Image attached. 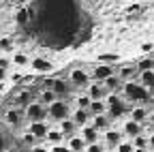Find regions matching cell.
<instances>
[{
  "mask_svg": "<svg viewBox=\"0 0 154 152\" xmlns=\"http://www.w3.org/2000/svg\"><path fill=\"white\" fill-rule=\"evenodd\" d=\"M45 88H49L58 99H60V97H66V94H69V86H66L64 79H47V82H45Z\"/></svg>",
  "mask_w": 154,
  "mask_h": 152,
  "instance_id": "277c9868",
  "label": "cell"
},
{
  "mask_svg": "<svg viewBox=\"0 0 154 152\" xmlns=\"http://www.w3.org/2000/svg\"><path fill=\"white\" fill-rule=\"evenodd\" d=\"M69 111H71V107L64 101H60V99H56L54 103L47 105V116L54 118V120H58V122L64 120V118H69Z\"/></svg>",
  "mask_w": 154,
  "mask_h": 152,
  "instance_id": "3957f363",
  "label": "cell"
},
{
  "mask_svg": "<svg viewBox=\"0 0 154 152\" xmlns=\"http://www.w3.org/2000/svg\"><path fill=\"white\" fill-rule=\"evenodd\" d=\"M118 60H120L118 54H99V62L101 64H113V62H118Z\"/></svg>",
  "mask_w": 154,
  "mask_h": 152,
  "instance_id": "4316f807",
  "label": "cell"
},
{
  "mask_svg": "<svg viewBox=\"0 0 154 152\" xmlns=\"http://www.w3.org/2000/svg\"><path fill=\"white\" fill-rule=\"evenodd\" d=\"M0 51H13L11 36H0Z\"/></svg>",
  "mask_w": 154,
  "mask_h": 152,
  "instance_id": "4dcf8cb0",
  "label": "cell"
},
{
  "mask_svg": "<svg viewBox=\"0 0 154 152\" xmlns=\"http://www.w3.org/2000/svg\"><path fill=\"white\" fill-rule=\"evenodd\" d=\"M105 152H107V150H105Z\"/></svg>",
  "mask_w": 154,
  "mask_h": 152,
  "instance_id": "7dc6e473",
  "label": "cell"
},
{
  "mask_svg": "<svg viewBox=\"0 0 154 152\" xmlns=\"http://www.w3.org/2000/svg\"><path fill=\"white\" fill-rule=\"evenodd\" d=\"M86 88H88V97H90V101H101V99L107 97V90H105V86H103L101 82H92V84H88Z\"/></svg>",
  "mask_w": 154,
  "mask_h": 152,
  "instance_id": "ba28073f",
  "label": "cell"
},
{
  "mask_svg": "<svg viewBox=\"0 0 154 152\" xmlns=\"http://www.w3.org/2000/svg\"><path fill=\"white\" fill-rule=\"evenodd\" d=\"M71 120H73L77 126H84V124H88V122H90V113H88V109H75Z\"/></svg>",
  "mask_w": 154,
  "mask_h": 152,
  "instance_id": "ac0fdd59",
  "label": "cell"
},
{
  "mask_svg": "<svg viewBox=\"0 0 154 152\" xmlns=\"http://www.w3.org/2000/svg\"><path fill=\"white\" fill-rule=\"evenodd\" d=\"M0 103H2V92H0Z\"/></svg>",
  "mask_w": 154,
  "mask_h": 152,
  "instance_id": "bcb514c9",
  "label": "cell"
},
{
  "mask_svg": "<svg viewBox=\"0 0 154 152\" xmlns=\"http://www.w3.org/2000/svg\"><path fill=\"white\" fill-rule=\"evenodd\" d=\"M113 150H116V152H133V144H131V141H120Z\"/></svg>",
  "mask_w": 154,
  "mask_h": 152,
  "instance_id": "836d02e7",
  "label": "cell"
},
{
  "mask_svg": "<svg viewBox=\"0 0 154 152\" xmlns=\"http://www.w3.org/2000/svg\"><path fill=\"white\" fill-rule=\"evenodd\" d=\"M45 139H47L51 146H58V144H62L64 135L60 133V129H58V131H54V129H47V135H45Z\"/></svg>",
  "mask_w": 154,
  "mask_h": 152,
  "instance_id": "cb8c5ba5",
  "label": "cell"
},
{
  "mask_svg": "<svg viewBox=\"0 0 154 152\" xmlns=\"http://www.w3.org/2000/svg\"><path fill=\"white\" fill-rule=\"evenodd\" d=\"M135 67H137V71H139V73H141V71H154V58H152V56H148V58L139 60Z\"/></svg>",
  "mask_w": 154,
  "mask_h": 152,
  "instance_id": "484cf974",
  "label": "cell"
},
{
  "mask_svg": "<svg viewBox=\"0 0 154 152\" xmlns=\"http://www.w3.org/2000/svg\"><path fill=\"white\" fill-rule=\"evenodd\" d=\"M131 144H133V148H146L148 150V137H143V135H135L131 139Z\"/></svg>",
  "mask_w": 154,
  "mask_h": 152,
  "instance_id": "f546056e",
  "label": "cell"
},
{
  "mask_svg": "<svg viewBox=\"0 0 154 152\" xmlns=\"http://www.w3.org/2000/svg\"><path fill=\"white\" fill-rule=\"evenodd\" d=\"M71 152H84V148H86V144H84V139L79 137V135H71L69 137V146H66Z\"/></svg>",
  "mask_w": 154,
  "mask_h": 152,
  "instance_id": "7402d4cb",
  "label": "cell"
},
{
  "mask_svg": "<svg viewBox=\"0 0 154 152\" xmlns=\"http://www.w3.org/2000/svg\"><path fill=\"white\" fill-rule=\"evenodd\" d=\"M71 84L77 88H86L90 84V73H86L84 69H75L71 71Z\"/></svg>",
  "mask_w": 154,
  "mask_h": 152,
  "instance_id": "52a82bcc",
  "label": "cell"
},
{
  "mask_svg": "<svg viewBox=\"0 0 154 152\" xmlns=\"http://www.w3.org/2000/svg\"><path fill=\"white\" fill-rule=\"evenodd\" d=\"M47 122H30V135L34 137V139H45V135H47Z\"/></svg>",
  "mask_w": 154,
  "mask_h": 152,
  "instance_id": "4fadbf2b",
  "label": "cell"
},
{
  "mask_svg": "<svg viewBox=\"0 0 154 152\" xmlns=\"http://www.w3.org/2000/svg\"><path fill=\"white\" fill-rule=\"evenodd\" d=\"M7 75H9V69H0V82H5Z\"/></svg>",
  "mask_w": 154,
  "mask_h": 152,
  "instance_id": "74e56055",
  "label": "cell"
},
{
  "mask_svg": "<svg viewBox=\"0 0 154 152\" xmlns=\"http://www.w3.org/2000/svg\"><path fill=\"white\" fill-rule=\"evenodd\" d=\"M101 84L105 86V90H107V92H116V90H120V88H122V82L118 79V75H116V73H113V75H109L107 79H103Z\"/></svg>",
  "mask_w": 154,
  "mask_h": 152,
  "instance_id": "e0dca14e",
  "label": "cell"
},
{
  "mask_svg": "<svg viewBox=\"0 0 154 152\" xmlns=\"http://www.w3.org/2000/svg\"><path fill=\"white\" fill-rule=\"evenodd\" d=\"M133 152H148L146 148H133Z\"/></svg>",
  "mask_w": 154,
  "mask_h": 152,
  "instance_id": "b9f144b4",
  "label": "cell"
},
{
  "mask_svg": "<svg viewBox=\"0 0 154 152\" xmlns=\"http://www.w3.org/2000/svg\"><path fill=\"white\" fill-rule=\"evenodd\" d=\"M141 131H143V124L141 122H135V120H126L124 122V129H122V135L126 137H135V135H141Z\"/></svg>",
  "mask_w": 154,
  "mask_h": 152,
  "instance_id": "7c38bea8",
  "label": "cell"
},
{
  "mask_svg": "<svg viewBox=\"0 0 154 152\" xmlns=\"http://www.w3.org/2000/svg\"><path fill=\"white\" fill-rule=\"evenodd\" d=\"M30 103H32V94H30L28 90L19 92V94H17V99H15V105H22V107H28Z\"/></svg>",
  "mask_w": 154,
  "mask_h": 152,
  "instance_id": "d4e9b609",
  "label": "cell"
},
{
  "mask_svg": "<svg viewBox=\"0 0 154 152\" xmlns=\"http://www.w3.org/2000/svg\"><path fill=\"white\" fill-rule=\"evenodd\" d=\"M107 111V105H105V101L101 99V101H90V105H88V113L90 116H99V113H105Z\"/></svg>",
  "mask_w": 154,
  "mask_h": 152,
  "instance_id": "44dd1931",
  "label": "cell"
},
{
  "mask_svg": "<svg viewBox=\"0 0 154 152\" xmlns=\"http://www.w3.org/2000/svg\"><path fill=\"white\" fill-rule=\"evenodd\" d=\"M90 126L92 129H96V131H107L109 126H111V118L107 116V113H99V116H92V122H90Z\"/></svg>",
  "mask_w": 154,
  "mask_h": 152,
  "instance_id": "8fae6325",
  "label": "cell"
},
{
  "mask_svg": "<svg viewBox=\"0 0 154 152\" xmlns=\"http://www.w3.org/2000/svg\"><path fill=\"white\" fill-rule=\"evenodd\" d=\"M148 148H152V150H154V135H150V137H148Z\"/></svg>",
  "mask_w": 154,
  "mask_h": 152,
  "instance_id": "ab89813d",
  "label": "cell"
},
{
  "mask_svg": "<svg viewBox=\"0 0 154 152\" xmlns=\"http://www.w3.org/2000/svg\"><path fill=\"white\" fill-rule=\"evenodd\" d=\"M22 79V73H11V82H19Z\"/></svg>",
  "mask_w": 154,
  "mask_h": 152,
  "instance_id": "f35d334b",
  "label": "cell"
},
{
  "mask_svg": "<svg viewBox=\"0 0 154 152\" xmlns=\"http://www.w3.org/2000/svg\"><path fill=\"white\" fill-rule=\"evenodd\" d=\"M75 131H77V124L71 120V118H64V120H60V133L64 137H71V135H75Z\"/></svg>",
  "mask_w": 154,
  "mask_h": 152,
  "instance_id": "d6986e66",
  "label": "cell"
},
{
  "mask_svg": "<svg viewBox=\"0 0 154 152\" xmlns=\"http://www.w3.org/2000/svg\"><path fill=\"white\" fill-rule=\"evenodd\" d=\"M28 17H30V9H22V11H17L15 22H17L19 26H26V24H28Z\"/></svg>",
  "mask_w": 154,
  "mask_h": 152,
  "instance_id": "f1b7e54d",
  "label": "cell"
},
{
  "mask_svg": "<svg viewBox=\"0 0 154 152\" xmlns=\"http://www.w3.org/2000/svg\"><path fill=\"white\" fill-rule=\"evenodd\" d=\"M5 90H7V84H5V82H0V92H5Z\"/></svg>",
  "mask_w": 154,
  "mask_h": 152,
  "instance_id": "60d3db41",
  "label": "cell"
},
{
  "mask_svg": "<svg viewBox=\"0 0 154 152\" xmlns=\"http://www.w3.org/2000/svg\"><path fill=\"white\" fill-rule=\"evenodd\" d=\"M116 71H113V67L111 64H96L94 69H92V73H90V77H94V82H103V79H107L109 75H113Z\"/></svg>",
  "mask_w": 154,
  "mask_h": 152,
  "instance_id": "5b68a950",
  "label": "cell"
},
{
  "mask_svg": "<svg viewBox=\"0 0 154 152\" xmlns=\"http://www.w3.org/2000/svg\"><path fill=\"white\" fill-rule=\"evenodd\" d=\"M122 141V133L120 131H116V129H107V131H103V146H107V148H116Z\"/></svg>",
  "mask_w": 154,
  "mask_h": 152,
  "instance_id": "8992f818",
  "label": "cell"
},
{
  "mask_svg": "<svg viewBox=\"0 0 154 152\" xmlns=\"http://www.w3.org/2000/svg\"><path fill=\"white\" fill-rule=\"evenodd\" d=\"M152 49H154V43H143V45H141V51H146V54L152 51Z\"/></svg>",
  "mask_w": 154,
  "mask_h": 152,
  "instance_id": "8d00e7d4",
  "label": "cell"
},
{
  "mask_svg": "<svg viewBox=\"0 0 154 152\" xmlns=\"http://www.w3.org/2000/svg\"><path fill=\"white\" fill-rule=\"evenodd\" d=\"M5 148V139H2V135H0V150Z\"/></svg>",
  "mask_w": 154,
  "mask_h": 152,
  "instance_id": "ee69618b",
  "label": "cell"
},
{
  "mask_svg": "<svg viewBox=\"0 0 154 152\" xmlns=\"http://www.w3.org/2000/svg\"><path fill=\"white\" fill-rule=\"evenodd\" d=\"M79 137H82L84 144L88 146V144H94V141H101V133L96 131V129H92L90 124H84V126H82V133H79Z\"/></svg>",
  "mask_w": 154,
  "mask_h": 152,
  "instance_id": "30bf717a",
  "label": "cell"
},
{
  "mask_svg": "<svg viewBox=\"0 0 154 152\" xmlns=\"http://www.w3.org/2000/svg\"><path fill=\"white\" fill-rule=\"evenodd\" d=\"M122 92H124V99L131 103H150L152 101V92L148 88H143L139 82L122 84Z\"/></svg>",
  "mask_w": 154,
  "mask_h": 152,
  "instance_id": "6da1fadb",
  "label": "cell"
},
{
  "mask_svg": "<svg viewBox=\"0 0 154 152\" xmlns=\"http://www.w3.org/2000/svg\"><path fill=\"white\" fill-rule=\"evenodd\" d=\"M139 84L143 88H148L150 92H154V71H141L139 73Z\"/></svg>",
  "mask_w": 154,
  "mask_h": 152,
  "instance_id": "2e32d148",
  "label": "cell"
},
{
  "mask_svg": "<svg viewBox=\"0 0 154 152\" xmlns=\"http://www.w3.org/2000/svg\"><path fill=\"white\" fill-rule=\"evenodd\" d=\"M118 79L122 82V84H126V82H135V77L139 75V71H137V67L135 64H126V67H122V69H118Z\"/></svg>",
  "mask_w": 154,
  "mask_h": 152,
  "instance_id": "9c48e42d",
  "label": "cell"
},
{
  "mask_svg": "<svg viewBox=\"0 0 154 152\" xmlns=\"http://www.w3.org/2000/svg\"><path fill=\"white\" fill-rule=\"evenodd\" d=\"M26 118L30 122H43L47 118V105H43L41 101H32L26 107Z\"/></svg>",
  "mask_w": 154,
  "mask_h": 152,
  "instance_id": "7a4b0ae2",
  "label": "cell"
},
{
  "mask_svg": "<svg viewBox=\"0 0 154 152\" xmlns=\"http://www.w3.org/2000/svg\"><path fill=\"white\" fill-rule=\"evenodd\" d=\"M30 64H32V71H36V73H51L54 71V64L45 58H34Z\"/></svg>",
  "mask_w": 154,
  "mask_h": 152,
  "instance_id": "5bb4252c",
  "label": "cell"
},
{
  "mask_svg": "<svg viewBox=\"0 0 154 152\" xmlns=\"http://www.w3.org/2000/svg\"><path fill=\"white\" fill-rule=\"evenodd\" d=\"M11 67V58H7V56H0V69H9Z\"/></svg>",
  "mask_w": 154,
  "mask_h": 152,
  "instance_id": "e575fe53",
  "label": "cell"
},
{
  "mask_svg": "<svg viewBox=\"0 0 154 152\" xmlns=\"http://www.w3.org/2000/svg\"><path fill=\"white\" fill-rule=\"evenodd\" d=\"M84 150H86V152H105V146H103L101 141H94V144H88Z\"/></svg>",
  "mask_w": 154,
  "mask_h": 152,
  "instance_id": "1f68e13d",
  "label": "cell"
},
{
  "mask_svg": "<svg viewBox=\"0 0 154 152\" xmlns=\"http://www.w3.org/2000/svg\"><path fill=\"white\" fill-rule=\"evenodd\" d=\"M148 109L146 107H141V105H137V107H133L131 109V120H135V122H141L143 124V120H148Z\"/></svg>",
  "mask_w": 154,
  "mask_h": 152,
  "instance_id": "ffe728a7",
  "label": "cell"
},
{
  "mask_svg": "<svg viewBox=\"0 0 154 152\" xmlns=\"http://www.w3.org/2000/svg\"><path fill=\"white\" fill-rule=\"evenodd\" d=\"M88 105H90V97H88V94L77 97V109H88Z\"/></svg>",
  "mask_w": 154,
  "mask_h": 152,
  "instance_id": "d6a6232c",
  "label": "cell"
},
{
  "mask_svg": "<svg viewBox=\"0 0 154 152\" xmlns=\"http://www.w3.org/2000/svg\"><path fill=\"white\" fill-rule=\"evenodd\" d=\"M148 118H150V120H152V122H154V113H148Z\"/></svg>",
  "mask_w": 154,
  "mask_h": 152,
  "instance_id": "f6af8a7d",
  "label": "cell"
},
{
  "mask_svg": "<svg viewBox=\"0 0 154 152\" xmlns=\"http://www.w3.org/2000/svg\"><path fill=\"white\" fill-rule=\"evenodd\" d=\"M11 64H13V67H28V64H30V58H28L24 51H15V54L11 56Z\"/></svg>",
  "mask_w": 154,
  "mask_h": 152,
  "instance_id": "603a6c76",
  "label": "cell"
},
{
  "mask_svg": "<svg viewBox=\"0 0 154 152\" xmlns=\"http://www.w3.org/2000/svg\"><path fill=\"white\" fill-rule=\"evenodd\" d=\"M34 152H49V150H45V148H34Z\"/></svg>",
  "mask_w": 154,
  "mask_h": 152,
  "instance_id": "7bdbcfd3",
  "label": "cell"
},
{
  "mask_svg": "<svg viewBox=\"0 0 154 152\" xmlns=\"http://www.w3.org/2000/svg\"><path fill=\"white\" fill-rule=\"evenodd\" d=\"M49 152H71L66 146H60V144H58V146H51V150Z\"/></svg>",
  "mask_w": 154,
  "mask_h": 152,
  "instance_id": "d590c367",
  "label": "cell"
},
{
  "mask_svg": "<svg viewBox=\"0 0 154 152\" xmlns=\"http://www.w3.org/2000/svg\"><path fill=\"white\" fill-rule=\"evenodd\" d=\"M56 99H58V97H56V94H54V92H51L49 88H45V90L41 92V99H38V101H41L43 105H49V103H54Z\"/></svg>",
  "mask_w": 154,
  "mask_h": 152,
  "instance_id": "83f0119b",
  "label": "cell"
},
{
  "mask_svg": "<svg viewBox=\"0 0 154 152\" xmlns=\"http://www.w3.org/2000/svg\"><path fill=\"white\" fill-rule=\"evenodd\" d=\"M5 120L11 124V126H19L24 122V113L19 111V109H9L7 113H5Z\"/></svg>",
  "mask_w": 154,
  "mask_h": 152,
  "instance_id": "9a60e30c",
  "label": "cell"
}]
</instances>
